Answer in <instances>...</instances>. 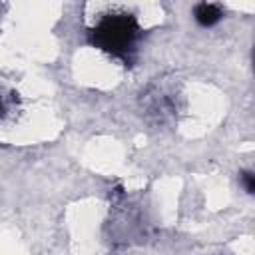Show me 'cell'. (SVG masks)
Returning <instances> with one entry per match:
<instances>
[{
	"mask_svg": "<svg viewBox=\"0 0 255 255\" xmlns=\"http://www.w3.org/2000/svg\"><path fill=\"white\" fill-rule=\"evenodd\" d=\"M193 16H195V20H197L199 26L209 28V26L217 24L223 18V10H221L219 4H213V2H199L193 8Z\"/></svg>",
	"mask_w": 255,
	"mask_h": 255,
	"instance_id": "obj_2",
	"label": "cell"
},
{
	"mask_svg": "<svg viewBox=\"0 0 255 255\" xmlns=\"http://www.w3.org/2000/svg\"><path fill=\"white\" fill-rule=\"evenodd\" d=\"M139 32L141 30L135 16L126 12L108 14L90 30V44L116 58H122L128 64L131 62Z\"/></svg>",
	"mask_w": 255,
	"mask_h": 255,
	"instance_id": "obj_1",
	"label": "cell"
},
{
	"mask_svg": "<svg viewBox=\"0 0 255 255\" xmlns=\"http://www.w3.org/2000/svg\"><path fill=\"white\" fill-rule=\"evenodd\" d=\"M239 179H241V183H243V187H245L247 193H253L255 191V175H253V171H243Z\"/></svg>",
	"mask_w": 255,
	"mask_h": 255,
	"instance_id": "obj_3",
	"label": "cell"
},
{
	"mask_svg": "<svg viewBox=\"0 0 255 255\" xmlns=\"http://www.w3.org/2000/svg\"><path fill=\"white\" fill-rule=\"evenodd\" d=\"M2 110H4V108H2V102H0V112H2Z\"/></svg>",
	"mask_w": 255,
	"mask_h": 255,
	"instance_id": "obj_4",
	"label": "cell"
}]
</instances>
